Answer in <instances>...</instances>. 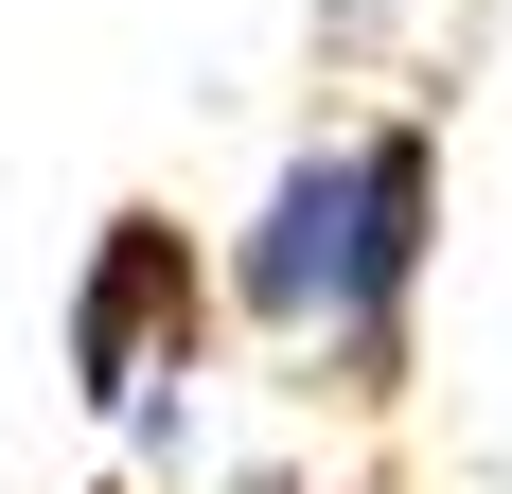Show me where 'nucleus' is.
<instances>
[{"label": "nucleus", "mask_w": 512, "mask_h": 494, "mask_svg": "<svg viewBox=\"0 0 512 494\" xmlns=\"http://www.w3.org/2000/svg\"><path fill=\"white\" fill-rule=\"evenodd\" d=\"M424 247H442V142L407 106L389 124H318L265 212L230 230V318L283 353H318L336 389H407V318H424Z\"/></svg>", "instance_id": "obj_1"}, {"label": "nucleus", "mask_w": 512, "mask_h": 494, "mask_svg": "<svg viewBox=\"0 0 512 494\" xmlns=\"http://www.w3.org/2000/svg\"><path fill=\"white\" fill-rule=\"evenodd\" d=\"M195 336H212V265L177 212H106L89 265H71V389L106 406V424H159V406L195 389Z\"/></svg>", "instance_id": "obj_2"}]
</instances>
